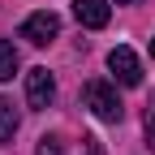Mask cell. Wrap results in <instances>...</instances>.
Listing matches in <instances>:
<instances>
[{"instance_id":"obj_1","label":"cell","mask_w":155,"mask_h":155,"mask_svg":"<svg viewBox=\"0 0 155 155\" xmlns=\"http://www.w3.org/2000/svg\"><path fill=\"white\" fill-rule=\"evenodd\" d=\"M82 104L95 112V116H99V121H121V116H125V104L121 99H116V91L108 86V82H99V78H95V82H86L82 86Z\"/></svg>"},{"instance_id":"obj_2","label":"cell","mask_w":155,"mask_h":155,"mask_svg":"<svg viewBox=\"0 0 155 155\" xmlns=\"http://www.w3.org/2000/svg\"><path fill=\"white\" fill-rule=\"evenodd\" d=\"M56 30H61V17H56L52 9H43V13H30L26 22H22V39H30L35 48L52 43V39H56Z\"/></svg>"},{"instance_id":"obj_3","label":"cell","mask_w":155,"mask_h":155,"mask_svg":"<svg viewBox=\"0 0 155 155\" xmlns=\"http://www.w3.org/2000/svg\"><path fill=\"white\" fill-rule=\"evenodd\" d=\"M108 69L116 73L121 86H138V82H142V61H138L129 48H112V52H108Z\"/></svg>"},{"instance_id":"obj_4","label":"cell","mask_w":155,"mask_h":155,"mask_svg":"<svg viewBox=\"0 0 155 155\" xmlns=\"http://www.w3.org/2000/svg\"><path fill=\"white\" fill-rule=\"evenodd\" d=\"M52 99H56V78H52L48 69H30V73H26V104L43 112Z\"/></svg>"},{"instance_id":"obj_5","label":"cell","mask_w":155,"mask_h":155,"mask_svg":"<svg viewBox=\"0 0 155 155\" xmlns=\"http://www.w3.org/2000/svg\"><path fill=\"white\" fill-rule=\"evenodd\" d=\"M73 13H78V22L91 26V30H104L112 22V9H108V0H73Z\"/></svg>"},{"instance_id":"obj_6","label":"cell","mask_w":155,"mask_h":155,"mask_svg":"<svg viewBox=\"0 0 155 155\" xmlns=\"http://www.w3.org/2000/svg\"><path fill=\"white\" fill-rule=\"evenodd\" d=\"M13 134H17V108L0 95V142H13Z\"/></svg>"},{"instance_id":"obj_7","label":"cell","mask_w":155,"mask_h":155,"mask_svg":"<svg viewBox=\"0 0 155 155\" xmlns=\"http://www.w3.org/2000/svg\"><path fill=\"white\" fill-rule=\"evenodd\" d=\"M17 65H22V61H17V48L0 39V82H9V78L17 73Z\"/></svg>"},{"instance_id":"obj_8","label":"cell","mask_w":155,"mask_h":155,"mask_svg":"<svg viewBox=\"0 0 155 155\" xmlns=\"http://www.w3.org/2000/svg\"><path fill=\"white\" fill-rule=\"evenodd\" d=\"M39 155H61V138H43L39 142Z\"/></svg>"},{"instance_id":"obj_9","label":"cell","mask_w":155,"mask_h":155,"mask_svg":"<svg viewBox=\"0 0 155 155\" xmlns=\"http://www.w3.org/2000/svg\"><path fill=\"white\" fill-rule=\"evenodd\" d=\"M82 151H86V155H104V151H99V138H91V134L82 138Z\"/></svg>"},{"instance_id":"obj_10","label":"cell","mask_w":155,"mask_h":155,"mask_svg":"<svg viewBox=\"0 0 155 155\" xmlns=\"http://www.w3.org/2000/svg\"><path fill=\"white\" fill-rule=\"evenodd\" d=\"M147 147L155 151V116H147Z\"/></svg>"},{"instance_id":"obj_11","label":"cell","mask_w":155,"mask_h":155,"mask_svg":"<svg viewBox=\"0 0 155 155\" xmlns=\"http://www.w3.org/2000/svg\"><path fill=\"white\" fill-rule=\"evenodd\" d=\"M116 5H138V0H116Z\"/></svg>"},{"instance_id":"obj_12","label":"cell","mask_w":155,"mask_h":155,"mask_svg":"<svg viewBox=\"0 0 155 155\" xmlns=\"http://www.w3.org/2000/svg\"><path fill=\"white\" fill-rule=\"evenodd\" d=\"M151 56H155V39H151Z\"/></svg>"}]
</instances>
